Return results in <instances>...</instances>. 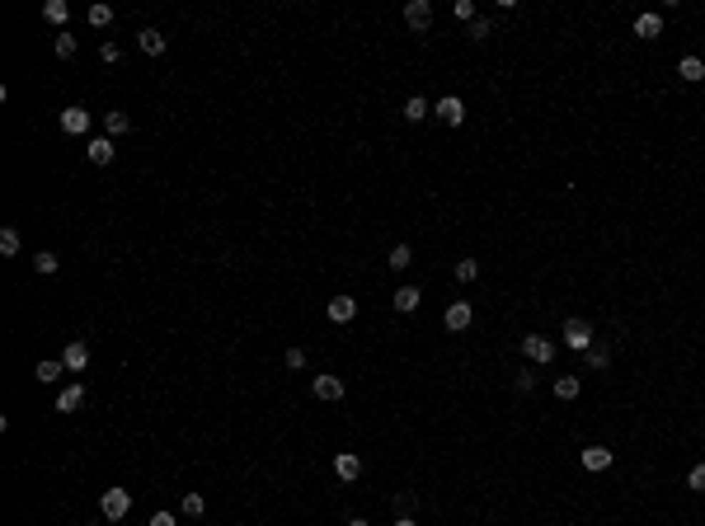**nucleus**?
Here are the masks:
<instances>
[{
    "label": "nucleus",
    "mask_w": 705,
    "mask_h": 526,
    "mask_svg": "<svg viewBox=\"0 0 705 526\" xmlns=\"http://www.w3.org/2000/svg\"><path fill=\"white\" fill-rule=\"evenodd\" d=\"M99 507H104V517H109V522H123L127 507H132V493H127V489H104Z\"/></svg>",
    "instance_id": "nucleus-1"
},
{
    "label": "nucleus",
    "mask_w": 705,
    "mask_h": 526,
    "mask_svg": "<svg viewBox=\"0 0 705 526\" xmlns=\"http://www.w3.org/2000/svg\"><path fill=\"white\" fill-rule=\"evenodd\" d=\"M564 343H569L574 353H588V348H593V325H588V320H579V315H574L569 325H564Z\"/></svg>",
    "instance_id": "nucleus-2"
},
{
    "label": "nucleus",
    "mask_w": 705,
    "mask_h": 526,
    "mask_svg": "<svg viewBox=\"0 0 705 526\" xmlns=\"http://www.w3.org/2000/svg\"><path fill=\"white\" fill-rule=\"evenodd\" d=\"M56 123H61V132H66V136H85V132H90V113L71 103V108L56 113Z\"/></svg>",
    "instance_id": "nucleus-3"
},
{
    "label": "nucleus",
    "mask_w": 705,
    "mask_h": 526,
    "mask_svg": "<svg viewBox=\"0 0 705 526\" xmlns=\"http://www.w3.org/2000/svg\"><path fill=\"white\" fill-rule=\"evenodd\" d=\"M522 353H526V362H555V343H550L546 334H526Z\"/></svg>",
    "instance_id": "nucleus-4"
},
{
    "label": "nucleus",
    "mask_w": 705,
    "mask_h": 526,
    "mask_svg": "<svg viewBox=\"0 0 705 526\" xmlns=\"http://www.w3.org/2000/svg\"><path fill=\"white\" fill-rule=\"evenodd\" d=\"M404 24H409L414 34H424L428 24H433V5H428V0H409V5H404Z\"/></svg>",
    "instance_id": "nucleus-5"
},
{
    "label": "nucleus",
    "mask_w": 705,
    "mask_h": 526,
    "mask_svg": "<svg viewBox=\"0 0 705 526\" xmlns=\"http://www.w3.org/2000/svg\"><path fill=\"white\" fill-rule=\"evenodd\" d=\"M325 310H329V325H353V320H358V301H353V296H334Z\"/></svg>",
    "instance_id": "nucleus-6"
},
{
    "label": "nucleus",
    "mask_w": 705,
    "mask_h": 526,
    "mask_svg": "<svg viewBox=\"0 0 705 526\" xmlns=\"http://www.w3.org/2000/svg\"><path fill=\"white\" fill-rule=\"evenodd\" d=\"M437 118H442V123H447V127H461V123H466V103H461L456 99V94H447V99H437Z\"/></svg>",
    "instance_id": "nucleus-7"
},
{
    "label": "nucleus",
    "mask_w": 705,
    "mask_h": 526,
    "mask_svg": "<svg viewBox=\"0 0 705 526\" xmlns=\"http://www.w3.org/2000/svg\"><path fill=\"white\" fill-rule=\"evenodd\" d=\"M442 320H447V329H451V334H461V329H470V320H475V310H470V301H451Z\"/></svg>",
    "instance_id": "nucleus-8"
},
{
    "label": "nucleus",
    "mask_w": 705,
    "mask_h": 526,
    "mask_svg": "<svg viewBox=\"0 0 705 526\" xmlns=\"http://www.w3.org/2000/svg\"><path fill=\"white\" fill-rule=\"evenodd\" d=\"M391 305H395V310H400V315H414L419 305H424V291H419V287H409V282H404V287H400V291H395V296H391Z\"/></svg>",
    "instance_id": "nucleus-9"
},
{
    "label": "nucleus",
    "mask_w": 705,
    "mask_h": 526,
    "mask_svg": "<svg viewBox=\"0 0 705 526\" xmlns=\"http://www.w3.org/2000/svg\"><path fill=\"white\" fill-rule=\"evenodd\" d=\"M311 390H315V400H329V404L344 400V381H339V376H329V371H325V376H315Z\"/></svg>",
    "instance_id": "nucleus-10"
},
{
    "label": "nucleus",
    "mask_w": 705,
    "mask_h": 526,
    "mask_svg": "<svg viewBox=\"0 0 705 526\" xmlns=\"http://www.w3.org/2000/svg\"><path fill=\"white\" fill-rule=\"evenodd\" d=\"M334 475H339L344 484H353V480L362 475V456H353V451H339V456H334Z\"/></svg>",
    "instance_id": "nucleus-11"
},
{
    "label": "nucleus",
    "mask_w": 705,
    "mask_h": 526,
    "mask_svg": "<svg viewBox=\"0 0 705 526\" xmlns=\"http://www.w3.org/2000/svg\"><path fill=\"white\" fill-rule=\"evenodd\" d=\"M136 47H141L146 56H165V34H160V29H141V34H136Z\"/></svg>",
    "instance_id": "nucleus-12"
},
{
    "label": "nucleus",
    "mask_w": 705,
    "mask_h": 526,
    "mask_svg": "<svg viewBox=\"0 0 705 526\" xmlns=\"http://www.w3.org/2000/svg\"><path fill=\"white\" fill-rule=\"evenodd\" d=\"M80 404H85V390H80V385H61V390H56V414H76Z\"/></svg>",
    "instance_id": "nucleus-13"
},
{
    "label": "nucleus",
    "mask_w": 705,
    "mask_h": 526,
    "mask_svg": "<svg viewBox=\"0 0 705 526\" xmlns=\"http://www.w3.org/2000/svg\"><path fill=\"white\" fill-rule=\"evenodd\" d=\"M61 367H66V371H85V367H90V348H85V343H66Z\"/></svg>",
    "instance_id": "nucleus-14"
},
{
    "label": "nucleus",
    "mask_w": 705,
    "mask_h": 526,
    "mask_svg": "<svg viewBox=\"0 0 705 526\" xmlns=\"http://www.w3.org/2000/svg\"><path fill=\"white\" fill-rule=\"evenodd\" d=\"M43 19H47V24H56V29L66 34V24H71V5H66V0H47V5H43Z\"/></svg>",
    "instance_id": "nucleus-15"
},
{
    "label": "nucleus",
    "mask_w": 705,
    "mask_h": 526,
    "mask_svg": "<svg viewBox=\"0 0 705 526\" xmlns=\"http://www.w3.org/2000/svg\"><path fill=\"white\" fill-rule=\"evenodd\" d=\"M85 156H90L94 165H113V156H118V151H113V141H109V136H94V141L85 146Z\"/></svg>",
    "instance_id": "nucleus-16"
},
{
    "label": "nucleus",
    "mask_w": 705,
    "mask_h": 526,
    "mask_svg": "<svg viewBox=\"0 0 705 526\" xmlns=\"http://www.w3.org/2000/svg\"><path fill=\"white\" fill-rule=\"evenodd\" d=\"M579 460H583V470L597 475V470H606V465H611V451H606V447H583Z\"/></svg>",
    "instance_id": "nucleus-17"
},
{
    "label": "nucleus",
    "mask_w": 705,
    "mask_h": 526,
    "mask_svg": "<svg viewBox=\"0 0 705 526\" xmlns=\"http://www.w3.org/2000/svg\"><path fill=\"white\" fill-rule=\"evenodd\" d=\"M61 371H66V367H61V358H47V362H38V367H34V376L43 385H56V381H61Z\"/></svg>",
    "instance_id": "nucleus-18"
},
{
    "label": "nucleus",
    "mask_w": 705,
    "mask_h": 526,
    "mask_svg": "<svg viewBox=\"0 0 705 526\" xmlns=\"http://www.w3.org/2000/svg\"><path fill=\"white\" fill-rule=\"evenodd\" d=\"M663 34V14H639L635 19V38H659Z\"/></svg>",
    "instance_id": "nucleus-19"
},
{
    "label": "nucleus",
    "mask_w": 705,
    "mask_h": 526,
    "mask_svg": "<svg viewBox=\"0 0 705 526\" xmlns=\"http://www.w3.org/2000/svg\"><path fill=\"white\" fill-rule=\"evenodd\" d=\"M677 76L696 85V80H705V61H701V56H682V61H677Z\"/></svg>",
    "instance_id": "nucleus-20"
},
{
    "label": "nucleus",
    "mask_w": 705,
    "mask_h": 526,
    "mask_svg": "<svg viewBox=\"0 0 705 526\" xmlns=\"http://www.w3.org/2000/svg\"><path fill=\"white\" fill-rule=\"evenodd\" d=\"M127 127H132V118H127V113H123V108H113V113H104V132H109V136H123V132H127Z\"/></svg>",
    "instance_id": "nucleus-21"
},
{
    "label": "nucleus",
    "mask_w": 705,
    "mask_h": 526,
    "mask_svg": "<svg viewBox=\"0 0 705 526\" xmlns=\"http://www.w3.org/2000/svg\"><path fill=\"white\" fill-rule=\"evenodd\" d=\"M424 118H428V99L409 94V99H404V123H424Z\"/></svg>",
    "instance_id": "nucleus-22"
},
{
    "label": "nucleus",
    "mask_w": 705,
    "mask_h": 526,
    "mask_svg": "<svg viewBox=\"0 0 705 526\" xmlns=\"http://www.w3.org/2000/svg\"><path fill=\"white\" fill-rule=\"evenodd\" d=\"M409 263H414V249H409V245H395L391 258H386V268H395V273H404Z\"/></svg>",
    "instance_id": "nucleus-23"
},
{
    "label": "nucleus",
    "mask_w": 705,
    "mask_h": 526,
    "mask_svg": "<svg viewBox=\"0 0 705 526\" xmlns=\"http://www.w3.org/2000/svg\"><path fill=\"white\" fill-rule=\"evenodd\" d=\"M583 362H588V371H606L611 367V353H606V348H588V353H583Z\"/></svg>",
    "instance_id": "nucleus-24"
},
{
    "label": "nucleus",
    "mask_w": 705,
    "mask_h": 526,
    "mask_svg": "<svg viewBox=\"0 0 705 526\" xmlns=\"http://www.w3.org/2000/svg\"><path fill=\"white\" fill-rule=\"evenodd\" d=\"M29 263H34V273H43V278H47V273H56V263H61V258H56L52 249H43V254H34Z\"/></svg>",
    "instance_id": "nucleus-25"
},
{
    "label": "nucleus",
    "mask_w": 705,
    "mask_h": 526,
    "mask_svg": "<svg viewBox=\"0 0 705 526\" xmlns=\"http://www.w3.org/2000/svg\"><path fill=\"white\" fill-rule=\"evenodd\" d=\"M0 254H5V258L19 254V231H14V226H5V231H0Z\"/></svg>",
    "instance_id": "nucleus-26"
},
{
    "label": "nucleus",
    "mask_w": 705,
    "mask_h": 526,
    "mask_svg": "<svg viewBox=\"0 0 705 526\" xmlns=\"http://www.w3.org/2000/svg\"><path fill=\"white\" fill-rule=\"evenodd\" d=\"M555 395L560 400H579V376H555Z\"/></svg>",
    "instance_id": "nucleus-27"
},
{
    "label": "nucleus",
    "mask_w": 705,
    "mask_h": 526,
    "mask_svg": "<svg viewBox=\"0 0 705 526\" xmlns=\"http://www.w3.org/2000/svg\"><path fill=\"white\" fill-rule=\"evenodd\" d=\"M85 19H90L94 29H109V24H113V5H90V14H85Z\"/></svg>",
    "instance_id": "nucleus-28"
},
{
    "label": "nucleus",
    "mask_w": 705,
    "mask_h": 526,
    "mask_svg": "<svg viewBox=\"0 0 705 526\" xmlns=\"http://www.w3.org/2000/svg\"><path fill=\"white\" fill-rule=\"evenodd\" d=\"M184 517H202V512H207V503H202V493H184Z\"/></svg>",
    "instance_id": "nucleus-29"
},
{
    "label": "nucleus",
    "mask_w": 705,
    "mask_h": 526,
    "mask_svg": "<svg viewBox=\"0 0 705 526\" xmlns=\"http://www.w3.org/2000/svg\"><path fill=\"white\" fill-rule=\"evenodd\" d=\"M480 278V263H475V258H461L456 263V282H475Z\"/></svg>",
    "instance_id": "nucleus-30"
},
{
    "label": "nucleus",
    "mask_w": 705,
    "mask_h": 526,
    "mask_svg": "<svg viewBox=\"0 0 705 526\" xmlns=\"http://www.w3.org/2000/svg\"><path fill=\"white\" fill-rule=\"evenodd\" d=\"M52 52L61 56V61H66V56H76V38L71 34H56V43H52Z\"/></svg>",
    "instance_id": "nucleus-31"
},
{
    "label": "nucleus",
    "mask_w": 705,
    "mask_h": 526,
    "mask_svg": "<svg viewBox=\"0 0 705 526\" xmlns=\"http://www.w3.org/2000/svg\"><path fill=\"white\" fill-rule=\"evenodd\" d=\"M466 38H470V43H484V38H489V19L480 14V19H475V24L466 29Z\"/></svg>",
    "instance_id": "nucleus-32"
},
{
    "label": "nucleus",
    "mask_w": 705,
    "mask_h": 526,
    "mask_svg": "<svg viewBox=\"0 0 705 526\" xmlns=\"http://www.w3.org/2000/svg\"><path fill=\"white\" fill-rule=\"evenodd\" d=\"M451 10H456V19H466V24H475V19H480V14H475V5H470V0H456Z\"/></svg>",
    "instance_id": "nucleus-33"
},
{
    "label": "nucleus",
    "mask_w": 705,
    "mask_h": 526,
    "mask_svg": "<svg viewBox=\"0 0 705 526\" xmlns=\"http://www.w3.org/2000/svg\"><path fill=\"white\" fill-rule=\"evenodd\" d=\"M282 362H287V371H301L306 367V353H301V348H287V358H282Z\"/></svg>",
    "instance_id": "nucleus-34"
},
{
    "label": "nucleus",
    "mask_w": 705,
    "mask_h": 526,
    "mask_svg": "<svg viewBox=\"0 0 705 526\" xmlns=\"http://www.w3.org/2000/svg\"><path fill=\"white\" fill-rule=\"evenodd\" d=\"M686 484H691L696 493H705V465H691V475H686Z\"/></svg>",
    "instance_id": "nucleus-35"
},
{
    "label": "nucleus",
    "mask_w": 705,
    "mask_h": 526,
    "mask_svg": "<svg viewBox=\"0 0 705 526\" xmlns=\"http://www.w3.org/2000/svg\"><path fill=\"white\" fill-rule=\"evenodd\" d=\"M409 507H414V493H395V512L409 517Z\"/></svg>",
    "instance_id": "nucleus-36"
},
{
    "label": "nucleus",
    "mask_w": 705,
    "mask_h": 526,
    "mask_svg": "<svg viewBox=\"0 0 705 526\" xmlns=\"http://www.w3.org/2000/svg\"><path fill=\"white\" fill-rule=\"evenodd\" d=\"M146 526H179V522H174V512H156Z\"/></svg>",
    "instance_id": "nucleus-37"
},
{
    "label": "nucleus",
    "mask_w": 705,
    "mask_h": 526,
    "mask_svg": "<svg viewBox=\"0 0 705 526\" xmlns=\"http://www.w3.org/2000/svg\"><path fill=\"white\" fill-rule=\"evenodd\" d=\"M99 56H104V61H109V66H113V61H118V56H123V52H118V47H113V43H104V47H99Z\"/></svg>",
    "instance_id": "nucleus-38"
},
{
    "label": "nucleus",
    "mask_w": 705,
    "mask_h": 526,
    "mask_svg": "<svg viewBox=\"0 0 705 526\" xmlns=\"http://www.w3.org/2000/svg\"><path fill=\"white\" fill-rule=\"evenodd\" d=\"M391 526H419V522H414V517H395Z\"/></svg>",
    "instance_id": "nucleus-39"
},
{
    "label": "nucleus",
    "mask_w": 705,
    "mask_h": 526,
    "mask_svg": "<svg viewBox=\"0 0 705 526\" xmlns=\"http://www.w3.org/2000/svg\"><path fill=\"white\" fill-rule=\"evenodd\" d=\"M348 526H367V522H362V517H358V522H348Z\"/></svg>",
    "instance_id": "nucleus-40"
}]
</instances>
